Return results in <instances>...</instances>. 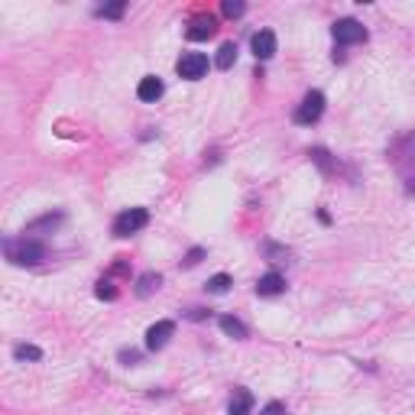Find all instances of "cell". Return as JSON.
<instances>
[{"mask_svg":"<svg viewBox=\"0 0 415 415\" xmlns=\"http://www.w3.org/2000/svg\"><path fill=\"white\" fill-rule=\"evenodd\" d=\"M3 253H7V260H10L13 266H36V263L46 260V247L23 237V240H7Z\"/></svg>","mask_w":415,"mask_h":415,"instance_id":"6da1fadb","label":"cell"},{"mask_svg":"<svg viewBox=\"0 0 415 415\" xmlns=\"http://www.w3.org/2000/svg\"><path fill=\"white\" fill-rule=\"evenodd\" d=\"M321 114H325V95H321V91H308L305 101L295 108L292 121L299 123V127H312L315 121H321Z\"/></svg>","mask_w":415,"mask_h":415,"instance_id":"7a4b0ae2","label":"cell"},{"mask_svg":"<svg viewBox=\"0 0 415 415\" xmlns=\"http://www.w3.org/2000/svg\"><path fill=\"white\" fill-rule=\"evenodd\" d=\"M147 224H149L147 208H130V211L117 214V221H114V237H130V234L143 231Z\"/></svg>","mask_w":415,"mask_h":415,"instance_id":"3957f363","label":"cell"},{"mask_svg":"<svg viewBox=\"0 0 415 415\" xmlns=\"http://www.w3.org/2000/svg\"><path fill=\"white\" fill-rule=\"evenodd\" d=\"M175 72H179V78H185V81L205 78L208 75V55L205 52H185L182 59H179V65H175Z\"/></svg>","mask_w":415,"mask_h":415,"instance_id":"277c9868","label":"cell"},{"mask_svg":"<svg viewBox=\"0 0 415 415\" xmlns=\"http://www.w3.org/2000/svg\"><path fill=\"white\" fill-rule=\"evenodd\" d=\"M331 36L338 39L341 46H354V42H364L366 39V26L357 23V20H338L331 26Z\"/></svg>","mask_w":415,"mask_h":415,"instance_id":"5b68a950","label":"cell"},{"mask_svg":"<svg viewBox=\"0 0 415 415\" xmlns=\"http://www.w3.org/2000/svg\"><path fill=\"white\" fill-rule=\"evenodd\" d=\"M175 334V321H156L153 328L147 331V351H162L169 338Z\"/></svg>","mask_w":415,"mask_h":415,"instance_id":"8992f818","label":"cell"},{"mask_svg":"<svg viewBox=\"0 0 415 415\" xmlns=\"http://www.w3.org/2000/svg\"><path fill=\"white\" fill-rule=\"evenodd\" d=\"M250 49H253V55H257L260 62H266L276 55V36L269 33V29H260V33H253V39H250Z\"/></svg>","mask_w":415,"mask_h":415,"instance_id":"52a82bcc","label":"cell"},{"mask_svg":"<svg viewBox=\"0 0 415 415\" xmlns=\"http://www.w3.org/2000/svg\"><path fill=\"white\" fill-rule=\"evenodd\" d=\"M214 29H218L214 16H198V20H192V26L185 29V36L192 39V42H201V39H211V36H214Z\"/></svg>","mask_w":415,"mask_h":415,"instance_id":"ba28073f","label":"cell"},{"mask_svg":"<svg viewBox=\"0 0 415 415\" xmlns=\"http://www.w3.org/2000/svg\"><path fill=\"white\" fill-rule=\"evenodd\" d=\"M136 98L147 101V104L159 101V98H162V78H156V75H147V78L136 85Z\"/></svg>","mask_w":415,"mask_h":415,"instance_id":"9c48e42d","label":"cell"},{"mask_svg":"<svg viewBox=\"0 0 415 415\" xmlns=\"http://www.w3.org/2000/svg\"><path fill=\"white\" fill-rule=\"evenodd\" d=\"M279 292H286V279L279 273H266V276L257 279V295H279Z\"/></svg>","mask_w":415,"mask_h":415,"instance_id":"30bf717a","label":"cell"},{"mask_svg":"<svg viewBox=\"0 0 415 415\" xmlns=\"http://www.w3.org/2000/svg\"><path fill=\"white\" fill-rule=\"evenodd\" d=\"M218 325H221V331H224L227 338H234V341H247V334H250L244 321H240V318H234V315H221Z\"/></svg>","mask_w":415,"mask_h":415,"instance_id":"8fae6325","label":"cell"},{"mask_svg":"<svg viewBox=\"0 0 415 415\" xmlns=\"http://www.w3.org/2000/svg\"><path fill=\"white\" fill-rule=\"evenodd\" d=\"M250 409H253V392L250 390H234V399H231L227 415H250Z\"/></svg>","mask_w":415,"mask_h":415,"instance_id":"7c38bea8","label":"cell"},{"mask_svg":"<svg viewBox=\"0 0 415 415\" xmlns=\"http://www.w3.org/2000/svg\"><path fill=\"white\" fill-rule=\"evenodd\" d=\"M162 286V276H156V273H143L140 279H136V295L140 299H147V295H153Z\"/></svg>","mask_w":415,"mask_h":415,"instance_id":"4fadbf2b","label":"cell"},{"mask_svg":"<svg viewBox=\"0 0 415 415\" xmlns=\"http://www.w3.org/2000/svg\"><path fill=\"white\" fill-rule=\"evenodd\" d=\"M234 62H237V46H234V42H224V46L218 49V59H214V65H218L221 72H227Z\"/></svg>","mask_w":415,"mask_h":415,"instance_id":"5bb4252c","label":"cell"},{"mask_svg":"<svg viewBox=\"0 0 415 415\" xmlns=\"http://www.w3.org/2000/svg\"><path fill=\"white\" fill-rule=\"evenodd\" d=\"M231 286H234L231 276H227V273H218V276H211V279H208L205 289H208L211 295H224L227 289H231Z\"/></svg>","mask_w":415,"mask_h":415,"instance_id":"9a60e30c","label":"cell"},{"mask_svg":"<svg viewBox=\"0 0 415 415\" xmlns=\"http://www.w3.org/2000/svg\"><path fill=\"white\" fill-rule=\"evenodd\" d=\"M13 357H16V360H42V351L33 347V344H16V347H13Z\"/></svg>","mask_w":415,"mask_h":415,"instance_id":"2e32d148","label":"cell"},{"mask_svg":"<svg viewBox=\"0 0 415 415\" xmlns=\"http://www.w3.org/2000/svg\"><path fill=\"white\" fill-rule=\"evenodd\" d=\"M308 156L315 159V162H318V169L325 172V175H328V172L334 169V162H331V153H328V149H312Z\"/></svg>","mask_w":415,"mask_h":415,"instance_id":"e0dca14e","label":"cell"},{"mask_svg":"<svg viewBox=\"0 0 415 415\" xmlns=\"http://www.w3.org/2000/svg\"><path fill=\"white\" fill-rule=\"evenodd\" d=\"M95 295H98V299H104V302H114V299H117V286H114L110 279H101L98 289H95Z\"/></svg>","mask_w":415,"mask_h":415,"instance_id":"ac0fdd59","label":"cell"},{"mask_svg":"<svg viewBox=\"0 0 415 415\" xmlns=\"http://www.w3.org/2000/svg\"><path fill=\"white\" fill-rule=\"evenodd\" d=\"M221 10H224V16H231V20H237V16H244V3H240V0H224V7H221Z\"/></svg>","mask_w":415,"mask_h":415,"instance_id":"d6986e66","label":"cell"},{"mask_svg":"<svg viewBox=\"0 0 415 415\" xmlns=\"http://www.w3.org/2000/svg\"><path fill=\"white\" fill-rule=\"evenodd\" d=\"M123 10H127V3L121 0V3H110V7H101L98 16H108V20H121Z\"/></svg>","mask_w":415,"mask_h":415,"instance_id":"ffe728a7","label":"cell"},{"mask_svg":"<svg viewBox=\"0 0 415 415\" xmlns=\"http://www.w3.org/2000/svg\"><path fill=\"white\" fill-rule=\"evenodd\" d=\"M201 257H205V250H201V247H195V250H188V257L182 260V266H185V269L198 266V263H201Z\"/></svg>","mask_w":415,"mask_h":415,"instance_id":"44dd1931","label":"cell"},{"mask_svg":"<svg viewBox=\"0 0 415 415\" xmlns=\"http://www.w3.org/2000/svg\"><path fill=\"white\" fill-rule=\"evenodd\" d=\"M260 415H286V405L282 403H266L260 409Z\"/></svg>","mask_w":415,"mask_h":415,"instance_id":"7402d4cb","label":"cell"},{"mask_svg":"<svg viewBox=\"0 0 415 415\" xmlns=\"http://www.w3.org/2000/svg\"><path fill=\"white\" fill-rule=\"evenodd\" d=\"M121 364H127V366L140 364V354H136V351H123V354H121Z\"/></svg>","mask_w":415,"mask_h":415,"instance_id":"603a6c76","label":"cell"},{"mask_svg":"<svg viewBox=\"0 0 415 415\" xmlns=\"http://www.w3.org/2000/svg\"><path fill=\"white\" fill-rule=\"evenodd\" d=\"M188 318H192V321H201V318H208V312H205V308H192Z\"/></svg>","mask_w":415,"mask_h":415,"instance_id":"cb8c5ba5","label":"cell"}]
</instances>
